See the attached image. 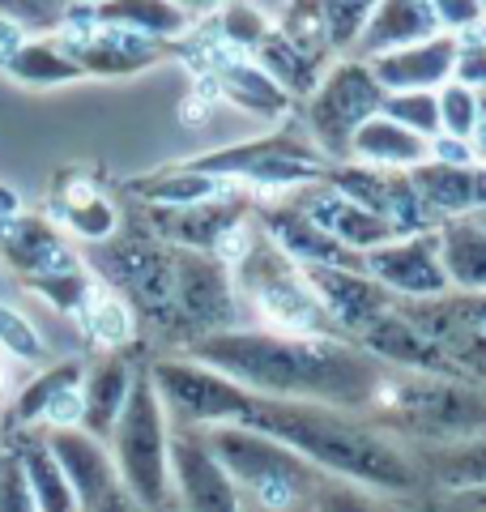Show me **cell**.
Returning a JSON list of instances; mask_svg holds the SVG:
<instances>
[{"label": "cell", "mask_w": 486, "mask_h": 512, "mask_svg": "<svg viewBox=\"0 0 486 512\" xmlns=\"http://www.w3.org/2000/svg\"><path fill=\"white\" fill-rule=\"evenodd\" d=\"M273 30V18L265 9L248 5V0H226L218 9V43L231 47V52L252 56L256 47L265 43V35Z\"/></svg>", "instance_id": "cell-38"}, {"label": "cell", "mask_w": 486, "mask_h": 512, "mask_svg": "<svg viewBox=\"0 0 486 512\" xmlns=\"http://www.w3.org/2000/svg\"><path fill=\"white\" fill-rule=\"evenodd\" d=\"M359 346L367 350L376 363H384L388 372H410V376H448V380H465V372L457 367V359L448 350L423 333L405 316L397 303L393 312H384L376 325L359 333Z\"/></svg>", "instance_id": "cell-16"}, {"label": "cell", "mask_w": 486, "mask_h": 512, "mask_svg": "<svg viewBox=\"0 0 486 512\" xmlns=\"http://www.w3.org/2000/svg\"><path fill=\"white\" fill-rule=\"evenodd\" d=\"M243 512H261V508H252V504H243Z\"/></svg>", "instance_id": "cell-55"}, {"label": "cell", "mask_w": 486, "mask_h": 512, "mask_svg": "<svg viewBox=\"0 0 486 512\" xmlns=\"http://www.w3.org/2000/svg\"><path fill=\"white\" fill-rule=\"evenodd\" d=\"M337 192H346L350 201H359L363 210L384 218L397 235H427L440 227V218L427 210V201L418 197V188L410 184V171H380V167H359L342 163L324 171Z\"/></svg>", "instance_id": "cell-13"}, {"label": "cell", "mask_w": 486, "mask_h": 512, "mask_svg": "<svg viewBox=\"0 0 486 512\" xmlns=\"http://www.w3.org/2000/svg\"><path fill=\"white\" fill-rule=\"evenodd\" d=\"M184 355L214 367L265 402H307L350 414H371L388 376V367L371 359L359 342L290 338V333H269L252 325L201 338Z\"/></svg>", "instance_id": "cell-1"}, {"label": "cell", "mask_w": 486, "mask_h": 512, "mask_svg": "<svg viewBox=\"0 0 486 512\" xmlns=\"http://www.w3.org/2000/svg\"><path fill=\"white\" fill-rule=\"evenodd\" d=\"M469 146H474V158L486 167V124H478V133H474V141H469Z\"/></svg>", "instance_id": "cell-53"}, {"label": "cell", "mask_w": 486, "mask_h": 512, "mask_svg": "<svg viewBox=\"0 0 486 512\" xmlns=\"http://www.w3.org/2000/svg\"><path fill=\"white\" fill-rule=\"evenodd\" d=\"M252 60L261 64L269 82H273V86H282V90H286L295 103H307V99H312V90L320 86L324 69H329V64H324V60L303 56L295 43H286V39L278 35V26H273L269 35H265V43L252 52Z\"/></svg>", "instance_id": "cell-33"}, {"label": "cell", "mask_w": 486, "mask_h": 512, "mask_svg": "<svg viewBox=\"0 0 486 512\" xmlns=\"http://www.w3.org/2000/svg\"><path fill=\"white\" fill-rule=\"evenodd\" d=\"M457 500H461V508H469V512H486V487L457 491Z\"/></svg>", "instance_id": "cell-51"}, {"label": "cell", "mask_w": 486, "mask_h": 512, "mask_svg": "<svg viewBox=\"0 0 486 512\" xmlns=\"http://www.w3.org/2000/svg\"><path fill=\"white\" fill-rule=\"evenodd\" d=\"M175 5H180L188 18H201V13H214V9H222L226 0H175Z\"/></svg>", "instance_id": "cell-50"}, {"label": "cell", "mask_w": 486, "mask_h": 512, "mask_svg": "<svg viewBox=\"0 0 486 512\" xmlns=\"http://www.w3.org/2000/svg\"><path fill=\"white\" fill-rule=\"evenodd\" d=\"M231 278H235V291L243 299V308H248V316L261 320L256 329L290 333V338H342V329L320 308L307 274L261 227L252 231L248 248L231 265Z\"/></svg>", "instance_id": "cell-5"}, {"label": "cell", "mask_w": 486, "mask_h": 512, "mask_svg": "<svg viewBox=\"0 0 486 512\" xmlns=\"http://www.w3.org/2000/svg\"><path fill=\"white\" fill-rule=\"evenodd\" d=\"M248 5H256V9H265V13H269V18H278V13H282V5H286V0H248Z\"/></svg>", "instance_id": "cell-54"}, {"label": "cell", "mask_w": 486, "mask_h": 512, "mask_svg": "<svg viewBox=\"0 0 486 512\" xmlns=\"http://www.w3.org/2000/svg\"><path fill=\"white\" fill-rule=\"evenodd\" d=\"M81 376H86V363L81 359H60V363H47L39 376H30L26 389L13 397V423L22 431H35L43 410L52 406V397L64 393V389H77Z\"/></svg>", "instance_id": "cell-34"}, {"label": "cell", "mask_w": 486, "mask_h": 512, "mask_svg": "<svg viewBox=\"0 0 486 512\" xmlns=\"http://www.w3.org/2000/svg\"><path fill=\"white\" fill-rule=\"evenodd\" d=\"M86 269L107 291H116L141 325H150L167 346H188L180 308H175V248L145 227H120L103 244H90Z\"/></svg>", "instance_id": "cell-4"}, {"label": "cell", "mask_w": 486, "mask_h": 512, "mask_svg": "<svg viewBox=\"0 0 486 512\" xmlns=\"http://www.w3.org/2000/svg\"><path fill=\"white\" fill-rule=\"evenodd\" d=\"M201 436L209 453L222 461V470L231 474L243 504L261 512H295L324 478L316 466H307L295 448L278 444L273 436H261L252 427H205Z\"/></svg>", "instance_id": "cell-7"}, {"label": "cell", "mask_w": 486, "mask_h": 512, "mask_svg": "<svg viewBox=\"0 0 486 512\" xmlns=\"http://www.w3.org/2000/svg\"><path fill=\"white\" fill-rule=\"evenodd\" d=\"M435 99H440V137H457V141H474L478 133V99L474 90L461 86V82H448L435 90Z\"/></svg>", "instance_id": "cell-41"}, {"label": "cell", "mask_w": 486, "mask_h": 512, "mask_svg": "<svg viewBox=\"0 0 486 512\" xmlns=\"http://www.w3.org/2000/svg\"><path fill=\"white\" fill-rule=\"evenodd\" d=\"M363 419L384 427L393 440L405 436L427 448H457L486 436V384L388 372Z\"/></svg>", "instance_id": "cell-3"}, {"label": "cell", "mask_w": 486, "mask_h": 512, "mask_svg": "<svg viewBox=\"0 0 486 512\" xmlns=\"http://www.w3.org/2000/svg\"><path fill=\"white\" fill-rule=\"evenodd\" d=\"M410 184L435 218H474L486 210V167L482 163H423L410 171Z\"/></svg>", "instance_id": "cell-25"}, {"label": "cell", "mask_w": 486, "mask_h": 512, "mask_svg": "<svg viewBox=\"0 0 486 512\" xmlns=\"http://www.w3.org/2000/svg\"><path fill=\"white\" fill-rule=\"evenodd\" d=\"M363 265H367V274L376 278L393 299H401V303L452 295L448 274L440 265V239H435V231H427V235H401V239H393V244L367 252Z\"/></svg>", "instance_id": "cell-15"}, {"label": "cell", "mask_w": 486, "mask_h": 512, "mask_svg": "<svg viewBox=\"0 0 486 512\" xmlns=\"http://www.w3.org/2000/svg\"><path fill=\"white\" fill-rule=\"evenodd\" d=\"M0 512H39L18 457H13V448L0 453Z\"/></svg>", "instance_id": "cell-46"}, {"label": "cell", "mask_w": 486, "mask_h": 512, "mask_svg": "<svg viewBox=\"0 0 486 512\" xmlns=\"http://www.w3.org/2000/svg\"><path fill=\"white\" fill-rule=\"evenodd\" d=\"M81 325L90 329V338L107 346V350H124L128 342L137 338V316L133 308L116 295L107 291V286H94V295L86 303V312H81Z\"/></svg>", "instance_id": "cell-35"}, {"label": "cell", "mask_w": 486, "mask_h": 512, "mask_svg": "<svg viewBox=\"0 0 486 512\" xmlns=\"http://www.w3.org/2000/svg\"><path fill=\"white\" fill-rule=\"evenodd\" d=\"M39 436H43L47 448H52V457H56V466L64 470V478H69L81 512H90L111 487H120L111 448L103 440H94L90 431L64 427V431H39Z\"/></svg>", "instance_id": "cell-21"}, {"label": "cell", "mask_w": 486, "mask_h": 512, "mask_svg": "<svg viewBox=\"0 0 486 512\" xmlns=\"http://www.w3.org/2000/svg\"><path fill=\"white\" fill-rule=\"evenodd\" d=\"M252 205V192H226V197H209L197 205H145L141 227L167 248L218 256L226 239L252 218Z\"/></svg>", "instance_id": "cell-12"}, {"label": "cell", "mask_w": 486, "mask_h": 512, "mask_svg": "<svg viewBox=\"0 0 486 512\" xmlns=\"http://www.w3.org/2000/svg\"><path fill=\"white\" fill-rule=\"evenodd\" d=\"M209 73H214L222 99H231L235 107H243L256 120L286 124V116L295 111V99H290L282 86H273L261 64L243 52H231V47L214 43L209 47Z\"/></svg>", "instance_id": "cell-20"}, {"label": "cell", "mask_w": 486, "mask_h": 512, "mask_svg": "<svg viewBox=\"0 0 486 512\" xmlns=\"http://www.w3.org/2000/svg\"><path fill=\"white\" fill-rule=\"evenodd\" d=\"M380 107H384V86L376 82L371 64L342 56L324 69L312 99L303 103V133L329 158V167H342V163H350L354 133H359L367 120H376Z\"/></svg>", "instance_id": "cell-9"}, {"label": "cell", "mask_w": 486, "mask_h": 512, "mask_svg": "<svg viewBox=\"0 0 486 512\" xmlns=\"http://www.w3.org/2000/svg\"><path fill=\"white\" fill-rule=\"evenodd\" d=\"M137 367L124 355V350H107V359L90 363L86 376H81V406H86V419H81V431H90L94 440L111 436V427H116L120 410L128 402V389H133V376Z\"/></svg>", "instance_id": "cell-27"}, {"label": "cell", "mask_w": 486, "mask_h": 512, "mask_svg": "<svg viewBox=\"0 0 486 512\" xmlns=\"http://www.w3.org/2000/svg\"><path fill=\"white\" fill-rule=\"evenodd\" d=\"M440 265L457 295H486V227L478 218H444L435 227Z\"/></svg>", "instance_id": "cell-29"}, {"label": "cell", "mask_w": 486, "mask_h": 512, "mask_svg": "<svg viewBox=\"0 0 486 512\" xmlns=\"http://www.w3.org/2000/svg\"><path fill=\"white\" fill-rule=\"evenodd\" d=\"M312 291L320 299V308L329 312V320L342 329V338L359 342V333L371 329L384 312H393V295L367 274V269H324V265H312L303 269Z\"/></svg>", "instance_id": "cell-19"}, {"label": "cell", "mask_w": 486, "mask_h": 512, "mask_svg": "<svg viewBox=\"0 0 486 512\" xmlns=\"http://www.w3.org/2000/svg\"><path fill=\"white\" fill-rule=\"evenodd\" d=\"M435 35H444V30H440V18H435L431 0H380L350 56L354 60H376V56H388V52H401V47L427 43Z\"/></svg>", "instance_id": "cell-26"}, {"label": "cell", "mask_w": 486, "mask_h": 512, "mask_svg": "<svg viewBox=\"0 0 486 512\" xmlns=\"http://www.w3.org/2000/svg\"><path fill=\"white\" fill-rule=\"evenodd\" d=\"M0 350H5L9 359H22V363H35V367L47 359L43 333L5 299H0Z\"/></svg>", "instance_id": "cell-42"}, {"label": "cell", "mask_w": 486, "mask_h": 512, "mask_svg": "<svg viewBox=\"0 0 486 512\" xmlns=\"http://www.w3.org/2000/svg\"><path fill=\"white\" fill-rule=\"evenodd\" d=\"M167 512H175V508H167Z\"/></svg>", "instance_id": "cell-57"}, {"label": "cell", "mask_w": 486, "mask_h": 512, "mask_svg": "<svg viewBox=\"0 0 486 512\" xmlns=\"http://www.w3.org/2000/svg\"><path fill=\"white\" fill-rule=\"evenodd\" d=\"M350 163L380 167V171H414V167L431 163V141L410 133V128L393 124L388 116H376V120H367L359 133H354Z\"/></svg>", "instance_id": "cell-30"}, {"label": "cell", "mask_w": 486, "mask_h": 512, "mask_svg": "<svg viewBox=\"0 0 486 512\" xmlns=\"http://www.w3.org/2000/svg\"><path fill=\"white\" fill-rule=\"evenodd\" d=\"M77 13H86L90 26L128 30V35H141L154 43L184 39L192 26V18L175 0H94V5H81Z\"/></svg>", "instance_id": "cell-28"}, {"label": "cell", "mask_w": 486, "mask_h": 512, "mask_svg": "<svg viewBox=\"0 0 486 512\" xmlns=\"http://www.w3.org/2000/svg\"><path fill=\"white\" fill-rule=\"evenodd\" d=\"M18 39H26V35H22V30H18V26L0 22V56H5V52H9V47H13V43H18Z\"/></svg>", "instance_id": "cell-52"}, {"label": "cell", "mask_w": 486, "mask_h": 512, "mask_svg": "<svg viewBox=\"0 0 486 512\" xmlns=\"http://www.w3.org/2000/svg\"><path fill=\"white\" fill-rule=\"evenodd\" d=\"M9 448H13V457H18V466L26 474L30 495H35L39 512H81L77 495L69 487V478H64V470L56 466L52 448L43 444L39 431H18Z\"/></svg>", "instance_id": "cell-31"}, {"label": "cell", "mask_w": 486, "mask_h": 512, "mask_svg": "<svg viewBox=\"0 0 486 512\" xmlns=\"http://www.w3.org/2000/svg\"><path fill=\"white\" fill-rule=\"evenodd\" d=\"M111 461H116L120 487L133 495L145 512L171 508V419L158 402L150 367H137L128 402L107 436Z\"/></svg>", "instance_id": "cell-6"}, {"label": "cell", "mask_w": 486, "mask_h": 512, "mask_svg": "<svg viewBox=\"0 0 486 512\" xmlns=\"http://www.w3.org/2000/svg\"><path fill=\"white\" fill-rule=\"evenodd\" d=\"M431 158L435 163H478L474 146H469V141H457V137H435L431 141Z\"/></svg>", "instance_id": "cell-47"}, {"label": "cell", "mask_w": 486, "mask_h": 512, "mask_svg": "<svg viewBox=\"0 0 486 512\" xmlns=\"http://www.w3.org/2000/svg\"><path fill=\"white\" fill-rule=\"evenodd\" d=\"M0 256H5L9 269H18L22 282L73 274V269L86 265L69 248V235H64L52 218L26 214V210L0 222Z\"/></svg>", "instance_id": "cell-18"}, {"label": "cell", "mask_w": 486, "mask_h": 512, "mask_svg": "<svg viewBox=\"0 0 486 512\" xmlns=\"http://www.w3.org/2000/svg\"><path fill=\"white\" fill-rule=\"evenodd\" d=\"M457 47L461 39L452 35H435L427 43L401 47V52H388L367 60L376 82L384 86V94H405V90H440L452 82V69H457Z\"/></svg>", "instance_id": "cell-23"}, {"label": "cell", "mask_w": 486, "mask_h": 512, "mask_svg": "<svg viewBox=\"0 0 486 512\" xmlns=\"http://www.w3.org/2000/svg\"><path fill=\"white\" fill-rule=\"evenodd\" d=\"M52 214H56L52 222L64 235H77L86 244H103V239H111L124 227L120 205L81 171H64L52 184Z\"/></svg>", "instance_id": "cell-22"}, {"label": "cell", "mask_w": 486, "mask_h": 512, "mask_svg": "<svg viewBox=\"0 0 486 512\" xmlns=\"http://www.w3.org/2000/svg\"><path fill=\"white\" fill-rule=\"evenodd\" d=\"M175 308H180L188 346L201 338H214V333L248 329V308H243V299L235 291L231 265L218 261L214 252L175 248Z\"/></svg>", "instance_id": "cell-11"}, {"label": "cell", "mask_w": 486, "mask_h": 512, "mask_svg": "<svg viewBox=\"0 0 486 512\" xmlns=\"http://www.w3.org/2000/svg\"><path fill=\"white\" fill-rule=\"evenodd\" d=\"M171 508L175 512H243V495L209 453L201 431L171 427Z\"/></svg>", "instance_id": "cell-14"}, {"label": "cell", "mask_w": 486, "mask_h": 512, "mask_svg": "<svg viewBox=\"0 0 486 512\" xmlns=\"http://www.w3.org/2000/svg\"><path fill=\"white\" fill-rule=\"evenodd\" d=\"M431 478L448 491L486 487V436L457 448H431Z\"/></svg>", "instance_id": "cell-37"}, {"label": "cell", "mask_w": 486, "mask_h": 512, "mask_svg": "<svg viewBox=\"0 0 486 512\" xmlns=\"http://www.w3.org/2000/svg\"><path fill=\"white\" fill-rule=\"evenodd\" d=\"M60 47L81 64L86 77H133L167 56V43L128 35V30H111V26H94L90 35L69 39Z\"/></svg>", "instance_id": "cell-24"}, {"label": "cell", "mask_w": 486, "mask_h": 512, "mask_svg": "<svg viewBox=\"0 0 486 512\" xmlns=\"http://www.w3.org/2000/svg\"><path fill=\"white\" fill-rule=\"evenodd\" d=\"M90 512H145L137 500H133V495H128L124 487H111L107 495H103V500L99 504H94Z\"/></svg>", "instance_id": "cell-48"}, {"label": "cell", "mask_w": 486, "mask_h": 512, "mask_svg": "<svg viewBox=\"0 0 486 512\" xmlns=\"http://www.w3.org/2000/svg\"><path fill=\"white\" fill-rule=\"evenodd\" d=\"M0 69H5L13 82L22 86H35V90H47V86H64V82H81V64L64 52L60 43L52 39H18L0 56Z\"/></svg>", "instance_id": "cell-32"}, {"label": "cell", "mask_w": 486, "mask_h": 512, "mask_svg": "<svg viewBox=\"0 0 486 512\" xmlns=\"http://www.w3.org/2000/svg\"><path fill=\"white\" fill-rule=\"evenodd\" d=\"M69 9L60 0H0V22L18 26V30H39V35H56L64 30Z\"/></svg>", "instance_id": "cell-44"}, {"label": "cell", "mask_w": 486, "mask_h": 512, "mask_svg": "<svg viewBox=\"0 0 486 512\" xmlns=\"http://www.w3.org/2000/svg\"><path fill=\"white\" fill-rule=\"evenodd\" d=\"M145 367H150V380H154L158 402L167 410L171 427H192V431L239 427L256 402L235 380H226L222 372L188 355H158Z\"/></svg>", "instance_id": "cell-10"}, {"label": "cell", "mask_w": 486, "mask_h": 512, "mask_svg": "<svg viewBox=\"0 0 486 512\" xmlns=\"http://www.w3.org/2000/svg\"><path fill=\"white\" fill-rule=\"evenodd\" d=\"M286 201L295 205L303 218H312L324 235H333L337 244H346L350 252H359V256L401 239L384 218L363 210L359 201H350L346 192H337L329 180H316V184H303L295 192H286Z\"/></svg>", "instance_id": "cell-17"}, {"label": "cell", "mask_w": 486, "mask_h": 512, "mask_svg": "<svg viewBox=\"0 0 486 512\" xmlns=\"http://www.w3.org/2000/svg\"><path fill=\"white\" fill-rule=\"evenodd\" d=\"M431 9H435V18H440V30L452 39H465V35L486 30L482 0H431Z\"/></svg>", "instance_id": "cell-45"}, {"label": "cell", "mask_w": 486, "mask_h": 512, "mask_svg": "<svg viewBox=\"0 0 486 512\" xmlns=\"http://www.w3.org/2000/svg\"><path fill=\"white\" fill-rule=\"evenodd\" d=\"M307 500H312V512H388L376 495H371V487L342 483V478H320Z\"/></svg>", "instance_id": "cell-43"}, {"label": "cell", "mask_w": 486, "mask_h": 512, "mask_svg": "<svg viewBox=\"0 0 486 512\" xmlns=\"http://www.w3.org/2000/svg\"><path fill=\"white\" fill-rule=\"evenodd\" d=\"M239 427H252L295 448L324 478H342V483H359L371 491H410L418 483V470L405 457V448L363 414L256 397Z\"/></svg>", "instance_id": "cell-2"}, {"label": "cell", "mask_w": 486, "mask_h": 512, "mask_svg": "<svg viewBox=\"0 0 486 512\" xmlns=\"http://www.w3.org/2000/svg\"><path fill=\"white\" fill-rule=\"evenodd\" d=\"M380 116H388L393 124L410 128V133L435 141L440 137V99L435 90H405V94H384Z\"/></svg>", "instance_id": "cell-40"}, {"label": "cell", "mask_w": 486, "mask_h": 512, "mask_svg": "<svg viewBox=\"0 0 486 512\" xmlns=\"http://www.w3.org/2000/svg\"><path fill=\"white\" fill-rule=\"evenodd\" d=\"M316 5H320V13H324V26H329V47H333V56H350L380 0H316Z\"/></svg>", "instance_id": "cell-39"}, {"label": "cell", "mask_w": 486, "mask_h": 512, "mask_svg": "<svg viewBox=\"0 0 486 512\" xmlns=\"http://www.w3.org/2000/svg\"><path fill=\"white\" fill-rule=\"evenodd\" d=\"M0 384H5V372H0Z\"/></svg>", "instance_id": "cell-56"}, {"label": "cell", "mask_w": 486, "mask_h": 512, "mask_svg": "<svg viewBox=\"0 0 486 512\" xmlns=\"http://www.w3.org/2000/svg\"><path fill=\"white\" fill-rule=\"evenodd\" d=\"M13 214H22V197H18V188L0 184V222L13 218Z\"/></svg>", "instance_id": "cell-49"}, {"label": "cell", "mask_w": 486, "mask_h": 512, "mask_svg": "<svg viewBox=\"0 0 486 512\" xmlns=\"http://www.w3.org/2000/svg\"><path fill=\"white\" fill-rule=\"evenodd\" d=\"M184 167L205 171V175H214V180H226L261 201V197H286V192H295L303 184L324 180L329 158L307 141L303 128L278 124L273 133L256 137V141H239V146L188 158Z\"/></svg>", "instance_id": "cell-8"}, {"label": "cell", "mask_w": 486, "mask_h": 512, "mask_svg": "<svg viewBox=\"0 0 486 512\" xmlns=\"http://www.w3.org/2000/svg\"><path fill=\"white\" fill-rule=\"evenodd\" d=\"M273 26H278V35L286 43H295L303 56H312V60H324V64H333V47H329V26H324V13L316 0H286L282 13L273 18Z\"/></svg>", "instance_id": "cell-36"}]
</instances>
